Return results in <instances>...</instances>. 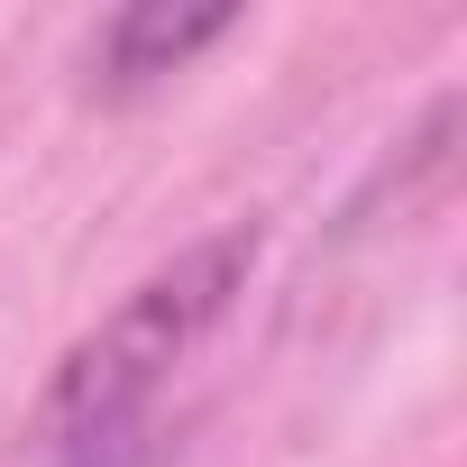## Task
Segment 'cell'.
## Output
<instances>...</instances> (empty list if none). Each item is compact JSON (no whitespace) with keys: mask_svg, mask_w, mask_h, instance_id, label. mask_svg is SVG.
<instances>
[{"mask_svg":"<svg viewBox=\"0 0 467 467\" xmlns=\"http://www.w3.org/2000/svg\"><path fill=\"white\" fill-rule=\"evenodd\" d=\"M257 239L248 229H229V239H202L192 257H174L165 275H147L101 330H83L37 403V440H56L65 458H119L138 412L165 394V376L192 358V339L229 312V294H239Z\"/></svg>","mask_w":467,"mask_h":467,"instance_id":"obj_1","label":"cell"},{"mask_svg":"<svg viewBox=\"0 0 467 467\" xmlns=\"http://www.w3.org/2000/svg\"><path fill=\"white\" fill-rule=\"evenodd\" d=\"M239 28V10L229 0H211V10H174V0H138V10H119L110 28H101V65L119 74V83H147V74H174V65H192L211 37H229Z\"/></svg>","mask_w":467,"mask_h":467,"instance_id":"obj_2","label":"cell"},{"mask_svg":"<svg viewBox=\"0 0 467 467\" xmlns=\"http://www.w3.org/2000/svg\"><path fill=\"white\" fill-rule=\"evenodd\" d=\"M65 467H129V449H119V458H65Z\"/></svg>","mask_w":467,"mask_h":467,"instance_id":"obj_3","label":"cell"}]
</instances>
